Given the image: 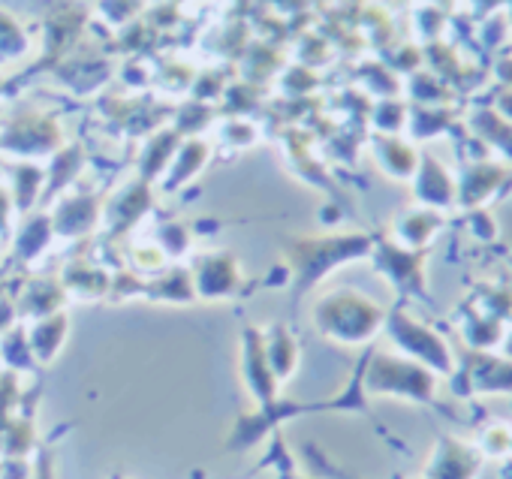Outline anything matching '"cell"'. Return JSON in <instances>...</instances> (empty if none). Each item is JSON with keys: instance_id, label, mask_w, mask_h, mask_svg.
<instances>
[{"instance_id": "1", "label": "cell", "mask_w": 512, "mask_h": 479, "mask_svg": "<svg viewBox=\"0 0 512 479\" xmlns=\"http://www.w3.org/2000/svg\"><path fill=\"white\" fill-rule=\"evenodd\" d=\"M317 323L338 344H368L386 326V311L359 290H335L320 302Z\"/></svg>"}, {"instance_id": "2", "label": "cell", "mask_w": 512, "mask_h": 479, "mask_svg": "<svg viewBox=\"0 0 512 479\" xmlns=\"http://www.w3.org/2000/svg\"><path fill=\"white\" fill-rule=\"evenodd\" d=\"M386 329L395 347L407 359L425 365L434 374H455V356H452L449 341L440 332H434L428 323L410 317L407 311H395L392 317H386Z\"/></svg>"}, {"instance_id": "3", "label": "cell", "mask_w": 512, "mask_h": 479, "mask_svg": "<svg viewBox=\"0 0 512 479\" xmlns=\"http://www.w3.org/2000/svg\"><path fill=\"white\" fill-rule=\"evenodd\" d=\"M368 389L377 395H398L407 401H431L437 392V374L407 356H377L368 371Z\"/></svg>"}, {"instance_id": "4", "label": "cell", "mask_w": 512, "mask_h": 479, "mask_svg": "<svg viewBox=\"0 0 512 479\" xmlns=\"http://www.w3.org/2000/svg\"><path fill=\"white\" fill-rule=\"evenodd\" d=\"M482 467V452L476 443L458 437H440L422 467V479H476Z\"/></svg>"}, {"instance_id": "5", "label": "cell", "mask_w": 512, "mask_h": 479, "mask_svg": "<svg viewBox=\"0 0 512 479\" xmlns=\"http://www.w3.org/2000/svg\"><path fill=\"white\" fill-rule=\"evenodd\" d=\"M458 374L470 392L479 395L512 392V356H497L494 350H467Z\"/></svg>"}, {"instance_id": "6", "label": "cell", "mask_w": 512, "mask_h": 479, "mask_svg": "<svg viewBox=\"0 0 512 479\" xmlns=\"http://www.w3.org/2000/svg\"><path fill=\"white\" fill-rule=\"evenodd\" d=\"M506 178H509V169L503 163H494V160L467 163L461 169V175L455 178V184H458V205L467 208V211L485 208L500 193Z\"/></svg>"}, {"instance_id": "7", "label": "cell", "mask_w": 512, "mask_h": 479, "mask_svg": "<svg viewBox=\"0 0 512 479\" xmlns=\"http://www.w3.org/2000/svg\"><path fill=\"white\" fill-rule=\"evenodd\" d=\"M413 196L425 208L446 211V208L458 205V184H455L452 172L437 157L425 154L413 172Z\"/></svg>"}, {"instance_id": "8", "label": "cell", "mask_w": 512, "mask_h": 479, "mask_svg": "<svg viewBox=\"0 0 512 479\" xmlns=\"http://www.w3.org/2000/svg\"><path fill=\"white\" fill-rule=\"evenodd\" d=\"M443 226H446L443 211L416 205V208H407L404 214L395 217L392 235H395V245L398 248L413 251V254H425L434 245V238L443 232Z\"/></svg>"}, {"instance_id": "9", "label": "cell", "mask_w": 512, "mask_h": 479, "mask_svg": "<svg viewBox=\"0 0 512 479\" xmlns=\"http://www.w3.org/2000/svg\"><path fill=\"white\" fill-rule=\"evenodd\" d=\"M470 130L506 163H512V124L500 118L491 106H479L476 112H470Z\"/></svg>"}, {"instance_id": "10", "label": "cell", "mask_w": 512, "mask_h": 479, "mask_svg": "<svg viewBox=\"0 0 512 479\" xmlns=\"http://www.w3.org/2000/svg\"><path fill=\"white\" fill-rule=\"evenodd\" d=\"M383 272L398 284L404 287L407 293L413 290H422V263H425V254H413V251H404L398 245H389L383 248Z\"/></svg>"}, {"instance_id": "11", "label": "cell", "mask_w": 512, "mask_h": 479, "mask_svg": "<svg viewBox=\"0 0 512 479\" xmlns=\"http://www.w3.org/2000/svg\"><path fill=\"white\" fill-rule=\"evenodd\" d=\"M383 145L389 148V157L383 160L386 172L395 175V178H413V172L419 166V154L407 142H401V139H386Z\"/></svg>"}, {"instance_id": "12", "label": "cell", "mask_w": 512, "mask_h": 479, "mask_svg": "<svg viewBox=\"0 0 512 479\" xmlns=\"http://www.w3.org/2000/svg\"><path fill=\"white\" fill-rule=\"evenodd\" d=\"M500 118H506L512 124V91L509 88H500L497 97H494V106H491Z\"/></svg>"}, {"instance_id": "13", "label": "cell", "mask_w": 512, "mask_h": 479, "mask_svg": "<svg viewBox=\"0 0 512 479\" xmlns=\"http://www.w3.org/2000/svg\"><path fill=\"white\" fill-rule=\"evenodd\" d=\"M494 76H497L500 88H509L512 91V55H506V58H500L494 64Z\"/></svg>"}, {"instance_id": "14", "label": "cell", "mask_w": 512, "mask_h": 479, "mask_svg": "<svg viewBox=\"0 0 512 479\" xmlns=\"http://www.w3.org/2000/svg\"><path fill=\"white\" fill-rule=\"evenodd\" d=\"M500 4H506V0H470V7H473L479 16H485V13H494Z\"/></svg>"}]
</instances>
